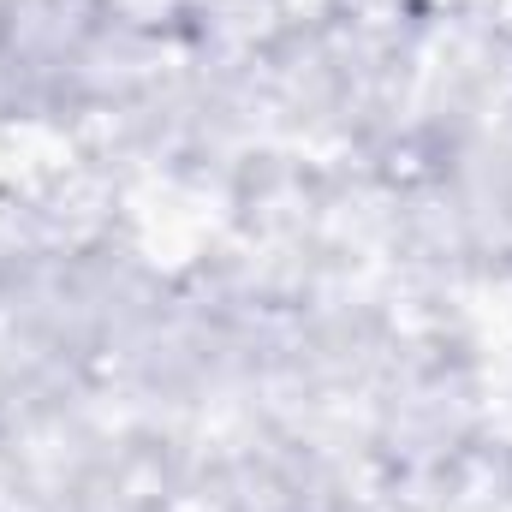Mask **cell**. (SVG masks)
<instances>
[]
</instances>
